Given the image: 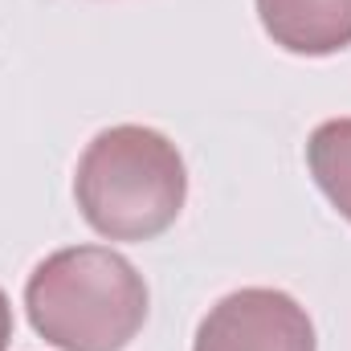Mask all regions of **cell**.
<instances>
[{"instance_id":"cell-1","label":"cell","mask_w":351,"mask_h":351,"mask_svg":"<svg viewBox=\"0 0 351 351\" xmlns=\"http://www.w3.org/2000/svg\"><path fill=\"white\" fill-rule=\"evenodd\" d=\"M74 200L106 241H152L172 229L188 200V168L172 139L156 127L119 123L86 143Z\"/></svg>"},{"instance_id":"cell-2","label":"cell","mask_w":351,"mask_h":351,"mask_svg":"<svg viewBox=\"0 0 351 351\" xmlns=\"http://www.w3.org/2000/svg\"><path fill=\"white\" fill-rule=\"evenodd\" d=\"M25 311L58 351H123L147 323V282L106 245H70L29 274Z\"/></svg>"},{"instance_id":"cell-3","label":"cell","mask_w":351,"mask_h":351,"mask_svg":"<svg viewBox=\"0 0 351 351\" xmlns=\"http://www.w3.org/2000/svg\"><path fill=\"white\" fill-rule=\"evenodd\" d=\"M192 351H315V323L286 290L245 286L200 319Z\"/></svg>"},{"instance_id":"cell-4","label":"cell","mask_w":351,"mask_h":351,"mask_svg":"<svg viewBox=\"0 0 351 351\" xmlns=\"http://www.w3.org/2000/svg\"><path fill=\"white\" fill-rule=\"evenodd\" d=\"M262 29L298 58H327L351 45V0H258Z\"/></svg>"},{"instance_id":"cell-5","label":"cell","mask_w":351,"mask_h":351,"mask_svg":"<svg viewBox=\"0 0 351 351\" xmlns=\"http://www.w3.org/2000/svg\"><path fill=\"white\" fill-rule=\"evenodd\" d=\"M306 168L339 217L351 221V119H327L311 131Z\"/></svg>"},{"instance_id":"cell-6","label":"cell","mask_w":351,"mask_h":351,"mask_svg":"<svg viewBox=\"0 0 351 351\" xmlns=\"http://www.w3.org/2000/svg\"><path fill=\"white\" fill-rule=\"evenodd\" d=\"M8 339H12V306L0 290V351H8Z\"/></svg>"}]
</instances>
